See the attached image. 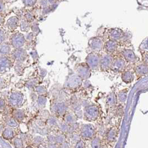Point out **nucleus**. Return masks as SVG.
<instances>
[{"instance_id":"f257e3e1","label":"nucleus","mask_w":148,"mask_h":148,"mask_svg":"<svg viewBox=\"0 0 148 148\" xmlns=\"http://www.w3.org/2000/svg\"><path fill=\"white\" fill-rule=\"evenodd\" d=\"M86 62L90 68L96 69L100 63L99 56L94 53H90L86 58Z\"/></svg>"},{"instance_id":"f03ea898","label":"nucleus","mask_w":148,"mask_h":148,"mask_svg":"<svg viewBox=\"0 0 148 148\" xmlns=\"http://www.w3.org/2000/svg\"><path fill=\"white\" fill-rule=\"evenodd\" d=\"M11 43L15 48L20 49L25 44V38L23 35L19 33H16L12 36Z\"/></svg>"},{"instance_id":"7ed1b4c3","label":"nucleus","mask_w":148,"mask_h":148,"mask_svg":"<svg viewBox=\"0 0 148 148\" xmlns=\"http://www.w3.org/2000/svg\"><path fill=\"white\" fill-rule=\"evenodd\" d=\"M82 83L81 78L77 75H72L67 80L66 86L69 88H76Z\"/></svg>"},{"instance_id":"20e7f679","label":"nucleus","mask_w":148,"mask_h":148,"mask_svg":"<svg viewBox=\"0 0 148 148\" xmlns=\"http://www.w3.org/2000/svg\"><path fill=\"white\" fill-rule=\"evenodd\" d=\"M89 45L90 48L94 51H99L102 47V41L99 38L94 37L89 41Z\"/></svg>"},{"instance_id":"39448f33","label":"nucleus","mask_w":148,"mask_h":148,"mask_svg":"<svg viewBox=\"0 0 148 148\" xmlns=\"http://www.w3.org/2000/svg\"><path fill=\"white\" fill-rule=\"evenodd\" d=\"M10 102L12 105L17 106L21 104L23 100V95L19 93H13L9 97Z\"/></svg>"},{"instance_id":"423d86ee","label":"nucleus","mask_w":148,"mask_h":148,"mask_svg":"<svg viewBox=\"0 0 148 148\" xmlns=\"http://www.w3.org/2000/svg\"><path fill=\"white\" fill-rule=\"evenodd\" d=\"M77 72L79 76L81 79H88L90 75V68L87 65H80L77 68Z\"/></svg>"},{"instance_id":"0eeeda50","label":"nucleus","mask_w":148,"mask_h":148,"mask_svg":"<svg viewBox=\"0 0 148 148\" xmlns=\"http://www.w3.org/2000/svg\"><path fill=\"white\" fill-rule=\"evenodd\" d=\"M13 57L15 60L17 61H23L25 59L26 56V52H25L24 50L22 49H17L15 51L13 52Z\"/></svg>"},{"instance_id":"6e6552de","label":"nucleus","mask_w":148,"mask_h":148,"mask_svg":"<svg viewBox=\"0 0 148 148\" xmlns=\"http://www.w3.org/2000/svg\"><path fill=\"white\" fill-rule=\"evenodd\" d=\"M111 56L108 55H106L102 57L100 60V65L102 69H108L111 65Z\"/></svg>"},{"instance_id":"1a4fd4ad","label":"nucleus","mask_w":148,"mask_h":148,"mask_svg":"<svg viewBox=\"0 0 148 148\" xmlns=\"http://www.w3.org/2000/svg\"><path fill=\"white\" fill-rule=\"evenodd\" d=\"M18 22V19L16 17H11L7 20V26L10 30H13L17 26Z\"/></svg>"},{"instance_id":"9d476101","label":"nucleus","mask_w":148,"mask_h":148,"mask_svg":"<svg viewBox=\"0 0 148 148\" xmlns=\"http://www.w3.org/2000/svg\"><path fill=\"white\" fill-rule=\"evenodd\" d=\"M11 66V62L6 57H2L1 58V72L6 71Z\"/></svg>"},{"instance_id":"9b49d317","label":"nucleus","mask_w":148,"mask_h":148,"mask_svg":"<svg viewBox=\"0 0 148 148\" xmlns=\"http://www.w3.org/2000/svg\"><path fill=\"white\" fill-rule=\"evenodd\" d=\"M105 47L106 50H107L108 52H112L115 51L116 48V44L113 40H110L106 43L105 45Z\"/></svg>"},{"instance_id":"f8f14e48","label":"nucleus","mask_w":148,"mask_h":148,"mask_svg":"<svg viewBox=\"0 0 148 148\" xmlns=\"http://www.w3.org/2000/svg\"><path fill=\"white\" fill-rule=\"evenodd\" d=\"M122 80L124 81L125 82H130L131 81H132L133 79V74H132V72H125L124 73L122 74Z\"/></svg>"},{"instance_id":"ddd939ff","label":"nucleus","mask_w":148,"mask_h":148,"mask_svg":"<svg viewBox=\"0 0 148 148\" xmlns=\"http://www.w3.org/2000/svg\"><path fill=\"white\" fill-rule=\"evenodd\" d=\"M124 65V61L121 59H119L116 60L113 63V68L114 70H119L121 69Z\"/></svg>"},{"instance_id":"4468645a","label":"nucleus","mask_w":148,"mask_h":148,"mask_svg":"<svg viewBox=\"0 0 148 148\" xmlns=\"http://www.w3.org/2000/svg\"><path fill=\"white\" fill-rule=\"evenodd\" d=\"M10 47L7 44H2L1 45V55H5L9 54L10 52Z\"/></svg>"},{"instance_id":"2eb2a0df","label":"nucleus","mask_w":148,"mask_h":148,"mask_svg":"<svg viewBox=\"0 0 148 148\" xmlns=\"http://www.w3.org/2000/svg\"><path fill=\"white\" fill-rule=\"evenodd\" d=\"M121 34L119 31L114 30L110 33V36L113 40H118L121 37Z\"/></svg>"},{"instance_id":"dca6fc26","label":"nucleus","mask_w":148,"mask_h":148,"mask_svg":"<svg viewBox=\"0 0 148 148\" xmlns=\"http://www.w3.org/2000/svg\"><path fill=\"white\" fill-rule=\"evenodd\" d=\"M123 54H124L125 58L128 61L132 60L135 57L134 55V54H133V52L130 51H128V50L125 51L123 53Z\"/></svg>"},{"instance_id":"f3484780","label":"nucleus","mask_w":148,"mask_h":148,"mask_svg":"<svg viewBox=\"0 0 148 148\" xmlns=\"http://www.w3.org/2000/svg\"><path fill=\"white\" fill-rule=\"evenodd\" d=\"M21 30L23 31H27L29 29V25L28 24L27 21H23L22 22H21Z\"/></svg>"},{"instance_id":"a211bd4d","label":"nucleus","mask_w":148,"mask_h":148,"mask_svg":"<svg viewBox=\"0 0 148 148\" xmlns=\"http://www.w3.org/2000/svg\"><path fill=\"white\" fill-rule=\"evenodd\" d=\"M36 91H37L38 94L42 95L46 93V90L43 86H38V87L36 88Z\"/></svg>"},{"instance_id":"6ab92c4d","label":"nucleus","mask_w":148,"mask_h":148,"mask_svg":"<svg viewBox=\"0 0 148 148\" xmlns=\"http://www.w3.org/2000/svg\"><path fill=\"white\" fill-rule=\"evenodd\" d=\"M126 96L127 94L126 93H125V92H120V93H119V99L121 100V101H123V100H125L126 99Z\"/></svg>"},{"instance_id":"aec40b11","label":"nucleus","mask_w":148,"mask_h":148,"mask_svg":"<svg viewBox=\"0 0 148 148\" xmlns=\"http://www.w3.org/2000/svg\"><path fill=\"white\" fill-rule=\"evenodd\" d=\"M38 101L40 104H44L46 102V98L44 96H41L38 97Z\"/></svg>"}]
</instances>
